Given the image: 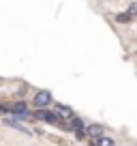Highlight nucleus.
Here are the masks:
<instances>
[{"instance_id": "3", "label": "nucleus", "mask_w": 137, "mask_h": 146, "mask_svg": "<svg viewBox=\"0 0 137 146\" xmlns=\"http://www.w3.org/2000/svg\"><path fill=\"white\" fill-rule=\"evenodd\" d=\"M34 120H43V123H51V125H58V116L54 112H47V110H39L37 114H32Z\"/></svg>"}, {"instance_id": "7", "label": "nucleus", "mask_w": 137, "mask_h": 146, "mask_svg": "<svg viewBox=\"0 0 137 146\" xmlns=\"http://www.w3.org/2000/svg\"><path fill=\"white\" fill-rule=\"evenodd\" d=\"M92 146H116V144H114V140H111V137L103 135V137H99V140L92 142Z\"/></svg>"}, {"instance_id": "1", "label": "nucleus", "mask_w": 137, "mask_h": 146, "mask_svg": "<svg viewBox=\"0 0 137 146\" xmlns=\"http://www.w3.org/2000/svg\"><path fill=\"white\" fill-rule=\"evenodd\" d=\"M0 110H7V112H11V114H17V118H22V116L30 114V112H28V105H26V101H17V103L5 105V108H0Z\"/></svg>"}, {"instance_id": "6", "label": "nucleus", "mask_w": 137, "mask_h": 146, "mask_svg": "<svg viewBox=\"0 0 137 146\" xmlns=\"http://www.w3.org/2000/svg\"><path fill=\"white\" fill-rule=\"evenodd\" d=\"M86 135H90L92 140H99V137H103V127H101V125H88Z\"/></svg>"}, {"instance_id": "2", "label": "nucleus", "mask_w": 137, "mask_h": 146, "mask_svg": "<svg viewBox=\"0 0 137 146\" xmlns=\"http://www.w3.org/2000/svg\"><path fill=\"white\" fill-rule=\"evenodd\" d=\"M49 103H51V92H49V90H41V92H37V95H34V105H37L39 110L47 108Z\"/></svg>"}, {"instance_id": "8", "label": "nucleus", "mask_w": 137, "mask_h": 146, "mask_svg": "<svg viewBox=\"0 0 137 146\" xmlns=\"http://www.w3.org/2000/svg\"><path fill=\"white\" fill-rule=\"evenodd\" d=\"M131 17H133L131 13H120L118 15V22H131Z\"/></svg>"}, {"instance_id": "4", "label": "nucleus", "mask_w": 137, "mask_h": 146, "mask_svg": "<svg viewBox=\"0 0 137 146\" xmlns=\"http://www.w3.org/2000/svg\"><path fill=\"white\" fill-rule=\"evenodd\" d=\"M56 116H60V120H71V118H75L73 110L68 108V105H58V108H56Z\"/></svg>"}, {"instance_id": "5", "label": "nucleus", "mask_w": 137, "mask_h": 146, "mask_svg": "<svg viewBox=\"0 0 137 146\" xmlns=\"http://www.w3.org/2000/svg\"><path fill=\"white\" fill-rule=\"evenodd\" d=\"M2 123H5L7 127H11V129H17V131H22V133H26V135H30V131H28L26 125H22L19 120H15V118H2Z\"/></svg>"}]
</instances>
